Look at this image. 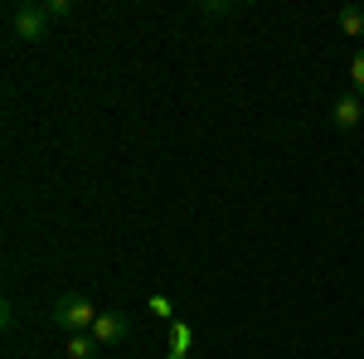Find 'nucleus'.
Returning a JSON list of instances; mask_svg holds the SVG:
<instances>
[{"label":"nucleus","instance_id":"obj_1","mask_svg":"<svg viewBox=\"0 0 364 359\" xmlns=\"http://www.w3.org/2000/svg\"><path fill=\"white\" fill-rule=\"evenodd\" d=\"M49 316H54L58 331L87 335V331H92V321H97V306L87 301V296H78V291H63V296L54 301V311H49Z\"/></svg>","mask_w":364,"mask_h":359},{"label":"nucleus","instance_id":"obj_2","mask_svg":"<svg viewBox=\"0 0 364 359\" xmlns=\"http://www.w3.org/2000/svg\"><path fill=\"white\" fill-rule=\"evenodd\" d=\"M5 20H10V34L25 39V44H39V39L49 34V15H44L39 0H20V5H10Z\"/></svg>","mask_w":364,"mask_h":359},{"label":"nucleus","instance_id":"obj_3","mask_svg":"<svg viewBox=\"0 0 364 359\" xmlns=\"http://www.w3.org/2000/svg\"><path fill=\"white\" fill-rule=\"evenodd\" d=\"M92 340L102 345V350H112V345H122L127 335H132V321L122 316V311H97V321H92Z\"/></svg>","mask_w":364,"mask_h":359},{"label":"nucleus","instance_id":"obj_4","mask_svg":"<svg viewBox=\"0 0 364 359\" xmlns=\"http://www.w3.org/2000/svg\"><path fill=\"white\" fill-rule=\"evenodd\" d=\"M331 122H336L340 132H355L364 122V97H355V92H340L336 102H331Z\"/></svg>","mask_w":364,"mask_h":359},{"label":"nucleus","instance_id":"obj_5","mask_svg":"<svg viewBox=\"0 0 364 359\" xmlns=\"http://www.w3.org/2000/svg\"><path fill=\"white\" fill-rule=\"evenodd\" d=\"M340 29H345L350 39H364V5H345V10H340Z\"/></svg>","mask_w":364,"mask_h":359},{"label":"nucleus","instance_id":"obj_6","mask_svg":"<svg viewBox=\"0 0 364 359\" xmlns=\"http://www.w3.org/2000/svg\"><path fill=\"white\" fill-rule=\"evenodd\" d=\"M190 345H195V331L185 321H175L170 326V355H190Z\"/></svg>","mask_w":364,"mask_h":359},{"label":"nucleus","instance_id":"obj_7","mask_svg":"<svg viewBox=\"0 0 364 359\" xmlns=\"http://www.w3.org/2000/svg\"><path fill=\"white\" fill-rule=\"evenodd\" d=\"M97 350H102V345H97L92 335H68V359H92Z\"/></svg>","mask_w":364,"mask_h":359},{"label":"nucleus","instance_id":"obj_8","mask_svg":"<svg viewBox=\"0 0 364 359\" xmlns=\"http://www.w3.org/2000/svg\"><path fill=\"white\" fill-rule=\"evenodd\" d=\"M350 87H355V97H364V44L350 58Z\"/></svg>","mask_w":364,"mask_h":359},{"label":"nucleus","instance_id":"obj_9","mask_svg":"<svg viewBox=\"0 0 364 359\" xmlns=\"http://www.w3.org/2000/svg\"><path fill=\"white\" fill-rule=\"evenodd\" d=\"M39 5H44L49 20H68V15H73V0H39Z\"/></svg>","mask_w":364,"mask_h":359},{"label":"nucleus","instance_id":"obj_10","mask_svg":"<svg viewBox=\"0 0 364 359\" xmlns=\"http://www.w3.org/2000/svg\"><path fill=\"white\" fill-rule=\"evenodd\" d=\"M151 316H161V321L175 326V306H170V296H151Z\"/></svg>","mask_w":364,"mask_h":359},{"label":"nucleus","instance_id":"obj_11","mask_svg":"<svg viewBox=\"0 0 364 359\" xmlns=\"http://www.w3.org/2000/svg\"><path fill=\"white\" fill-rule=\"evenodd\" d=\"M199 10H204V15H233L238 5H233V0H224V5H199Z\"/></svg>","mask_w":364,"mask_h":359},{"label":"nucleus","instance_id":"obj_12","mask_svg":"<svg viewBox=\"0 0 364 359\" xmlns=\"http://www.w3.org/2000/svg\"><path fill=\"white\" fill-rule=\"evenodd\" d=\"M166 359H190V355H166Z\"/></svg>","mask_w":364,"mask_h":359}]
</instances>
